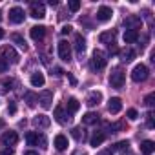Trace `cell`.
Returning <instances> with one entry per match:
<instances>
[{"label":"cell","mask_w":155,"mask_h":155,"mask_svg":"<svg viewBox=\"0 0 155 155\" xmlns=\"http://www.w3.org/2000/svg\"><path fill=\"white\" fill-rule=\"evenodd\" d=\"M75 49H77V57L82 60V55H84V51H86V40H84V37L79 35V33L75 35Z\"/></svg>","instance_id":"12"},{"label":"cell","mask_w":155,"mask_h":155,"mask_svg":"<svg viewBox=\"0 0 155 155\" xmlns=\"http://www.w3.org/2000/svg\"><path fill=\"white\" fill-rule=\"evenodd\" d=\"M11 86H13V81H11V79L2 81V82H0V93H8V91L11 90Z\"/></svg>","instance_id":"31"},{"label":"cell","mask_w":155,"mask_h":155,"mask_svg":"<svg viewBox=\"0 0 155 155\" xmlns=\"http://www.w3.org/2000/svg\"><path fill=\"white\" fill-rule=\"evenodd\" d=\"M106 62H108L106 53H104V51H101V49H95V51H93V55H91L90 68H91L93 71H101V69H104V68H106Z\"/></svg>","instance_id":"1"},{"label":"cell","mask_w":155,"mask_h":155,"mask_svg":"<svg viewBox=\"0 0 155 155\" xmlns=\"http://www.w3.org/2000/svg\"><path fill=\"white\" fill-rule=\"evenodd\" d=\"M2 58L9 64H18V60H20V57H18V53L15 51V48L13 46H4L2 48Z\"/></svg>","instance_id":"5"},{"label":"cell","mask_w":155,"mask_h":155,"mask_svg":"<svg viewBox=\"0 0 155 155\" xmlns=\"http://www.w3.org/2000/svg\"><path fill=\"white\" fill-rule=\"evenodd\" d=\"M104 139H106V133H104V131H95V133L91 135V139H90V146L97 148V146H101V144L104 142Z\"/></svg>","instance_id":"20"},{"label":"cell","mask_w":155,"mask_h":155,"mask_svg":"<svg viewBox=\"0 0 155 155\" xmlns=\"http://www.w3.org/2000/svg\"><path fill=\"white\" fill-rule=\"evenodd\" d=\"M0 20H2V13H0Z\"/></svg>","instance_id":"48"},{"label":"cell","mask_w":155,"mask_h":155,"mask_svg":"<svg viewBox=\"0 0 155 155\" xmlns=\"http://www.w3.org/2000/svg\"><path fill=\"white\" fill-rule=\"evenodd\" d=\"M53 146H55L58 151H64V150L68 148V137H66V135H62V133H60V135H57V137H55V140H53Z\"/></svg>","instance_id":"21"},{"label":"cell","mask_w":155,"mask_h":155,"mask_svg":"<svg viewBox=\"0 0 155 155\" xmlns=\"http://www.w3.org/2000/svg\"><path fill=\"white\" fill-rule=\"evenodd\" d=\"M79 108H81V102L77 101L75 97H69V99L66 101V111H68V113H71V115H73Z\"/></svg>","instance_id":"23"},{"label":"cell","mask_w":155,"mask_h":155,"mask_svg":"<svg viewBox=\"0 0 155 155\" xmlns=\"http://www.w3.org/2000/svg\"><path fill=\"white\" fill-rule=\"evenodd\" d=\"M0 142H2L4 146H15V144L18 142L17 131H6V133L2 135V139H0Z\"/></svg>","instance_id":"13"},{"label":"cell","mask_w":155,"mask_h":155,"mask_svg":"<svg viewBox=\"0 0 155 155\" xmlns=\"http://www.w3.org/2000/svg\"><path fill=\"white\" fill-rule=\"evenodd\" d=\"M38 102H40V106H42L44 110H49V108L53 106V91H49V90L42 91V93L38 95Z\"/></svg>","instance_id":"10"},{"label":"cell","mask_w":155,"mask_h":155,"mask_svg":"<svg viewBox=\"0 0 155 155\" xmlns=\"http://www.w3.org/2000/svg\"><path fill=\"white\" fill-rule=\"evenodd\" d=\"M8 111L13 115V113L17 111V104H15V102H9V106H8Z\"/></svg>","instance_id":"39"},{"label":"cell","mask_w":155,"mask_h":155,"mask_svg":"<svg viewBox=\"0 0 155 155\" xmlns=\"http://www.w3.org/2000/svg\"><path fill=\"white\" fill-rule=\"evenodd\" d=\"M148 77H150V69L144 64H137L133 68V71H131V81L133 82H144Z\"/></svg>","instance_id":"3"},{"label":"cell","mask_w":155,"mask_h":155,"mask_svg":"<svg viewBox=\"0 0 155 155\" xmlns=\"http://www.w3.org/2000/svg\"><path fill=\"white\" fill-rule=\"evenodd\" d=\"M68 79H69V82H71L73 86L77 84V79H75V77H73V75H69V73H68Z\"/></svg>","instance_id":"43"},{"label":"cell","mask_w":155,"mask_h":155,"mask_svg":"<svg viewBox=\"0 0 155 155\" xmlns=\"http://www.w3.org/2000/svg\"><path fill=\"white\" fill-rule=\"evenodd\" d=\"M115 37H117V31L115 29H110V31H104V33H101L99 35V40L102 42V44H115Z\"/></svg>","instance_id":"16"},{"label":"cell","mask_w":155,"mask_h":155,"mask_svg":"<svg viewBox=\"0 0 155 155\" xmlns=\"http://www.w3.org/2000/svg\"><path fill=\"white\" fill-rule=\"evenodd\" d=\"M71 135H73V139H75V140H79V142H81V140H84V137H86L82 128H73V130H71Z\"/></svg>","instance_id":"30"},{"label":"cell","mask_w":155,"mask_h":155,"mask_svg":"<svg viewBox=\"0 0 155 155\" xmlns=\"http://www.w3.org/2000/svg\"><path fill=\"white\" fill-rule=\"evenodd\" d=\"M126 117H128L130 120H137L139 113H137V110H133V108H131V110H128V111H126Z\"/></svg>","instance_id":"35"},{"label":"cell","mask_w":155,"mask_h":155,"mask_svg":"<svg viewBox=\"0 0 155 155\" xmlns=\"http://www.w3.org/2000/svg\"><path fill=\"white\" fill-rule=\"evenodd\" d=\"M11 40H13L15 44H18V46H20L24 51L28 49V44H26V40H24V37H22V35H18V33H13V35H11Z\"/></svg>","instance_id":"28"},{"label":"cell","mask_w":155,"mask_h":155,"mask_svg":"<svg viewBox=\"0 0 155 155\" xmlns=\"http://www.w3.org/2000/svg\"><path fill=\"white\" fill-rule=\"evenodd\" d=\"M68 8H69V11H79L81 9V2H79V0H71V2H68Z\"/></svg>","instance_id":"33"},{"label":"cell","mask_w":155,"mask_h":155,"mask_svg":"<svg viewBox=\"0 0 155 155\" xmlns=\"http://www.w3.org/2000/svg\"><path fill=\"white\" fill-rule=\"evenodd\" d=\"M26 142H28L29 146H38V144H40V148H48L46 137H44L42 133H37V131H28V133H26Z\"/></svg>","instance_id":"4"},{"label":"cell","mask_w":155,"mask_h":155,"mask_svg":"<svg viewBox=\"0 0 155 155\" xmlns=\"http://www.w3.org/2000/svg\"><path fill=\"white\" fill-rule=\"evenodd\" d=\"M146 126H148L150 130H153V128H155V120H153V111H151V110L146 113Z\"/></svg>","instance_id":"32"},{"label":"cell","mask_w":155,"mask_h":155,"mask_svg":"<svg viewBox=\"0 0 155 155\" xmlns=\"http://www.w3.org/2000/svg\"><path fill=\"white\" fill-rule=\"evenodd\" d=\"M0 128H4V120H0Z\"/></svg>","instance_id":"47"},{"label":"cell","mask_w":155,"mask_h":155,"mask_svg":"<svg viewBox=\"0 0 155 155\" xmlns=\"http://www.w3.org/2000/svg\"><path fill=\"white\" fill-rule=\"evenodd\" d=\"M120 110H122V101H120L119 97H113V99L108 101V111H110L111 115H117Z\"/></svg>","instance_id":"15"},{"label":"cell","mask_w":155,"mask_h":155,"mask_svg":"<svg viewBox=\"0 0 155 155\" xmlns=\"http://www.w3.org/2000/svg\"><path fill=\"white\" fill-rule=\"evenodd\" d=\"M8 69H9V64H8L2 57H0V73H6Z\"/></svg>","instance_id":"36"},{"label":"cell","mask_w":155,"mask_h":155,"mask_svg":"<svg viewBox=\"0 0 155 155\" xmlns=\"http://www.w3.org/2000/svg\"><path fill=\"white\" fill-rule=\"evenodd\" d=\"M53 71H55L53 75H57V77H60V75H64V69H62V68H53Z\"/></svg>","instance_id":"41"},{"label":"cell","mask_w":155,"mask_h":155,"mask_svg":"<svg viewBox=\"0 0 155 155\" xmlns=\"http://www.w3.org/2000/svg\"><path fill=\"white\" fill-rule=\"evenodd\" d=\"M128 148H130V142H128V140H120V142H117V144L113 146V151H115V150H120V151H122V150H128Z\"/></svg>","instance_id":"34"},{"label":"cell","mask_w":155,"mask_h":155,"mask_svg":"<svg viewBox=\"0 0 155 155\" xmlns=\"http://www.w3.org/2000/svg\"><path fill=\"white\" fill-rule=\"evenodd\" d=\"M135 55H137V53H135V49H131V48H124V49H120V51H119L120 60H122V62H126V64H128V62H131V60L135 58Z\"/></svg>","instance_id":"18"},{"label":"cell","mask_w":155,"mask_h":155,"mask_svg":"<svg viewBox=\"0 0 155 155\" xmlns=\"http://www.w3.org/2000/svg\"><path fill=\"white\" fill-rule=\"evenodd\" d=\"M33 124H35L37 128H49L51 120H49L48 115H37V117L33 119Z\"/></svg>","instance_id":"22"},{"label":"cell","mask_w":155,"mask_h":155,"mask_svg":"<svg viewBox=\"0 0 155 155\" xmlns=\"http://www.w3.org/2000/svg\"><path fill=\"white\" fill-rule=\"evenodd\" d=\"M120 155H133V151L128 148V150H122V153H120Z\"/></svg>","instance_id":"44"},{"label":"cell","mask_w":155,"mask_h":155,"mask_svg":"<svg viewBox=\"0 0 155 155\" xmlns=\"http://www.w3.org/2000/svg\"><path fill=\"white\" fill-rule=\"evenodd\" d=\"M24 18H26V13H24L22 8H11V9H9V22H13V24H22Z\"/></svg>","instance_id":"9"},{"label":"cell","mask_w":155,"mask_h":155,"mask_svg":"<svg viewBox=\"0 0 155 155\" xmlns=\"http://www.w3.org/2000/svg\"><path fill=\"white\" fill-rule=\"evenodd\" d=\"M2 37H4V29H2V28H0V38H2Z\"/></svg>","instance_id":"46"},{"label":"cell","mask_w":155,"mask_h":155,"mask_svg":"<svg viewBox=\"0 0 155 155\" xmlns=\"http://www.w3.org/2000/svg\"><path fill=\"white\" fill-rule=\"evenodd\" d=\"M24 101H26V104L29 108H35V104L38 101V95H35L33 91H28V93H24Z\"/></svg>","instance_id":"27"},{"label":"cell","mask_w":155,"mask_h":155,"mask_svg":"<svg viewBox=\"0 0 155 155\" xmlns=\"http://www.w3.org/2000/svg\"><path fill=\"white\" fill-rule=\"evenodd\" d=\"M111 17H113L111 8H108V6H101V8L97 9V20H99V22H108V20H111Z\"/></svg>","instance_id":"11"},{"label":"cell","mask_w":155,"mask_h":155,"mask_svg":"<svg viewBox=\"0 0 155 155\" xmlns=\"http://www.w3.org/2000/svg\"><path fill=\"white\" fill-rule=\"evenodd\" d=\"M139 40V31L137 29H126V33H124V42L126 44H133V42H137Z\"/></svg>","instance_id":"25"},{"label":"cell","mask_w":155,"mask_h":155,"mask_svg":"<svg viewBox=\"0 0 155 155\" xmlns=\"http://www.w3.org/2000/svg\"><path fill=\"white\" fill-rule=\"evenodd\" d=\"M29 15H31L33 18H44V17H46V8H44V4H40V2H31V6H29Z\"/></svg>","instance_id":"8"},{"label":"cell","mask_w":155,"mask_h":155,"mask_svg":"<svg viewBox=\"0 0 155 155\" xmlns=\"http://www.w3.org/2000/svg\"><path fill=\"white\" fill-rule=\"evenodd\" d=\"M58 57L64 62H69L71 60V46H69L68 40H60L58 42Z\"/></svg>","instance_id":"6"},{"label":"cell","mask_w":155,"mask_h":155,"mask_svg":"<svg viewBox=\"0 0 155 155\" xmlns=\"http://www.w3.org/2000/svg\"><path fill=\"white\" fill-rule=\"evenodd\" d=\"M55 120L58 124H68L71 120V113H68L64 106H57L55 108Z\"/></svg>","instance_id":"7"},{"label":"cell","mask_w":155,"mask_h":155,"mask_svg":"<svg viewBox=\"0 0 155 155\" xmlns=\"http://www.w3.org/2000/svg\"><path fill=\"white\" fill-rule=\"evenodd\" d=\"M140 24H142V20H140V17H137V15H130V17L124 18V26H126L128 29H139Z\"/></svg>","instance_id":"14"},{"label":"cell","mask_w":155,"mask_h":155,"mask_svg":"<svg viewBox=\"0 0 155 155\" xmlns=\"http://www.w3.org/2000/svg\"><path fill=\"white\" fill-rule=\"evenodd\" d=\"M101 101H102V93H101V91H91V93L88 95V99H86V104H88L90 108H93V106H99Z\"/></svg>","instance_id":"19"},{"label":"cell","mask_w":155,"mask_h":155,"mask_svg":"<svg viewBox=\"0 0 155 155\" xmlns=\"http://www.w3.org/2000/svg\"><path fill=\"white\" fill-rule=\"evenodd\" d=\"M71 29H73V28L68 24V26H64V28L60 29V33H62V35H68V33H71Z\"/></svg>","instance_id":"38"},{"label":"cell","mask_w":155,"mask_h":155,"mask_svg":"<svg viewBox=\"0 0 155 155\" xmlns=\"http://www.w3.org/2000/svg\"><path fill=\"white\" fill-rule=\"evenodd\" d=\"M24 155H38V153H37V151H33V150H29V151H26Z\"/></svg>","instance_id":"45"},{"label":"cell","mask_w":155,"mask_h":155,"mask_svg":"<svg viewBox=\"0 0 155 155\" xmlns=\"http://www.w3.org/2000/svg\"><path fill=\"white\" fill-rule=\"evenodd\" d=\"M140 151H142L144 155H151V153L155 151V142H153V140H142V142H140Z\"/></svg>","instance_id":"26"},{"label":"cell","mask_w":155,"mask_h":155,"mask_svg":"<svg viewBox=\"0 0 155 155\" xmlns=\"http://www.w3.org/2000/svg\"><path fill=\"white\" fill-rule=\"evenodd\" d=\"M82 122H84V124H95V122H99V115L93 113V111H90V113H86V115L82 117Z\"/></svg>","instance_id":"29"},{"label":"cell","mask_w":155,"mask_h":155,"mask_svg":"<svg viewBox=\"0 0 155 155\" xmlns=\"http://www.w3.org/2000/svg\"><path fill=\"white\" fill-rule=\"evenodd\" d=\"M99 155H113V148H108V150H104V151H101Z\"/></svg>","instance_id":"42"},{"label":"cell","mask_w":155,"mask_h":155,"mask_svg":"<svg viewBox=\"0 0 155 155\" xmlns=\"http://www.w3.org/2000/svg\"><path fill=\"white\" fill-rule=\"evenodd\" d=\"M29 35H31L33 40H42V38L46 37V28H44V26H33V28L29 29Z\"/></svg>","instance_id":"17"},{"label":"cell","mask_w":155,"mask_h":155,"mask_svg":"<svg viewBox=\"0 0 155 155\" xmlns=\"http://www.w3.org/2000/svg\"><path fill=\"white\" fill-rule=\"evenodd\" d=\"M0 155H13V148H4L0 151Z\"/></svg>","instance_id":"40"},{"label":"cell","mask_w":155,"mask_h":155,"mask_svg":"<svg viewBox=\"0 0 155 155\" xmlns=\"http://www.w3.org/2000/svg\"><path fill=\"white\" fill-rule=\"evenodd\" d=\"M44 82H46V79H44V75H42L40 71H35V73L31 75V86H35V88H42Z\"/></svg>","instance_id":"24"},{"label":"cell","mask_w":155,"mask_h":155,"mask_svg":"<svg viewBox=\"0 0 155 155\" xmlns=\"http://www.w3.org/2000/svg\"><path fill=\"white\" fill-rule=\"evenodd\" d=\"M124 81H126V73H124L120 68H117V69H113V71L110 73V86H111V88L120 90V88L124 86Z\"/></svg>","instance_id":"2"},{"label":"cell","mask_w":155,"mask_h":155,"mask_svg":"<svg viewBox=\"0 0 155 155\" xmlns=\"http://www.w3.org/2000/svg\"><path fill=\"white\" fill-rule=\"evenodd\" d=\"M153 101H155V93H150V95H146V99H144V102H146V106H153Z\"/></svg>","instance_id":"37"}]
</instances>
